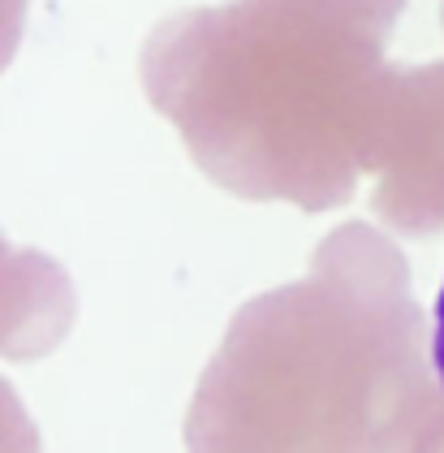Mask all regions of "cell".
<instances>
[{
    "instance_id": "6da1fadb",
    "label": "cell",
    "mask_w": 444,
    "mask_h": 453,
    "mask_svg": "<svg viewBox=\"0 0 444 453\" xmlns=\"http://www.w3.org/2000/svg\"><path fill=\"white\" fill-rule=\"evenodd\" d=\"M432 363H436V376L444 384V285L436 294V333H432Z\"/></svg>"
}]
</instances>
